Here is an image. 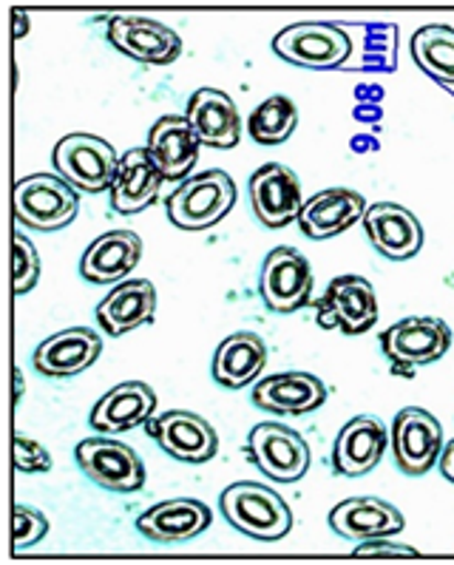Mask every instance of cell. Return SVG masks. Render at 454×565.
Masks as SVG:
<instances>
[{"instance_id":"1","label":"cell","mask_w":454,"mask_h":565,"mask_svg":"<svg viewBox=\"0 0 454 565\" xmlns=\"http://www.w3.org/2000/svg\"><path fill=\"white\" fill-rule=\"evenodd\" d=\"M219 512L236 532L264 543L281 540L293 529V514L284 498L270 486L250 483V480L227 486L219 498Z\"/></svg>"},{"instance_id":"2","label":"cell","mask_w":454,"mask_h":565,"mask_svg":"<svg viewBox=\"0 0 454 565\" xmlns=\"http://www.w3.org/2000/svg\"><path fill=\"white\" fill-rule=\"evenodd\" d=\"M236 205V182L227 171L214 168L187 177L165 202L167 220L182 231H205L225 220Z\"/></svg>"},{"instance_id":"3","label":"cell","mask_w":454,"mask_h":565,"mask_svg":"<svg viewBox=\"0 0 454 565\" xmlns=\"http://www.w3.org/2000/svg\"><path fill=\"white\" fill-rule=\"evenodd\" d=\"M52 166L57 177L83 193L111 191L120 157L102 137L94 134H68L52 151Z\"/></svg>"},{"instance_id":"4","label":"cell","mask_w":454,"mask_h":565,"mask_svg":"<svg viewBox=\"0 0 454 565\" xmlns=\"http://www.w3.org/2000/svg\"><path fill=\"white\" fill-rule=\"evenodd\" d=\"M77 188L57 173H32L14 185V216L34 231H61L77 216Z\"/></svg>"},{"instance_id":"5","label":"cell","mask_w":454,"mask_h":565,"mask_svg":"<svg viewBox=\"0 0 454 565\" xmlns=\"http://www.w3.org/2000/svg\"><path fill=\"white\" fill-rule=\"evenodd\" d=\"M74 460L91 483L117 494L140 492L145 486V466L137 449L111 438H86L74 449Z\"/></svg>"},{"instance_id":"6","label":"cell","mask_w":454,"mask_h":565,"mask_svg":"<svg viewBox=\"0 0 454 565\" xmlns=\"http://www.w3.org/2000/svg\"><path fill=\"white\" fill-rule=\"evenodd\" d=\"M273 52L281 61L301 68H335L347 63L353 54V41L335 23L307 21L281 29L273 38Z\"/></svg>"},{"instance_id":"7","label":"cell","mask_w":454,"mask_h":565,"mask_svg":"<svg viewBox=\"0 0 454 565\" xmlns=\"http://www.w3.org/2000/svg\"><path fill=\"white\" fill-rule=\"evenodd\" d=\"M313 285V267H310L304 253L290 245L268 253L264 267H261L259 287L270 313H295L301 307H307Z\"/></svg>"},{"instance_id":"8","label":"cell","mask_w":454,"mask_h":565,"mask_svg":"<svg viewBox=\"0 0 454 565\" xmlns=\"http://www.w3.org/2000/svg\"><path fill=\"white\" fill-rule=\"evenodd\" d=\"M389 444L403 475H426L443 452V426L421 406H409L394 415Z\"/></svg>"},{"instance_id":"9","label":"cell","mask_w":454,"mask_h":565,"mask_svg":"<svg viewBox=\"0 0 454 565\" xmlns=\"http://www.w3.org/2000/svg\"><path fill=\"white\" fill-rule=\"evenodd\" d=\"M106 38L126 57L145 66H167L182 54V38L165 23L140 14H117L108 21Z\"/></svg>"},{"instance_id":"10","label":"cell","mask_w":454,"mask_h":565,"mask_svg":"<svg viewBox=\"0 0 454 565\" xmlns=\"http://www.w3.org/2000/svg\"><path fill=\"white\" fill-rule=\"evenodd\" d=\"M248 452L259 466V472L275 483H295L310 469V446L295 429L275 420L250 429Z\"/></svg>"},{"instance_id":"11","label":"cell","mask_w":454,"mask_h":565,"mask_svg":"<svg viewBox=\"0 0 454 565\" xmlns=\"http://www.w3.org/2000/svg\"><path fill=\"white\" fill-rule=\"evenodd\" d=\"M378 321V299L364 276H338L329 281L327 294L318 305V324L324 330H340L361 335Z\"/></svg>"},{"instance_id":"12","label":"cell","mask_w":454,"mask_h":565,"mask_svg":"<svg viewBox=\"0 0 454 565\" xmlns=\"http://www.w3.org/2000/svg\"><path fill=\"white\" fill-rule=\"evenodd\" d=\"M381 347L389 361L398 366H423L443 359L452 347V330L443 319L414 316L392 324L381 335Z\"/></svg>"},{"instance_id":"13","label":"cell","mask_w":454,"mask_h":565,"mask_svg":"<svg viewBox=\"0 0 454 565\" xmlns=\"http://www.w3.org/2000/svg\"><path fill=\"white\" fill-rule=\"evenodd\" d=\"M148 435L160 444L162 452L182 463H207L219 449L216 429L202 415L171 409L160 418L148 420Z\"/></svg>"},{"instance_id":"14","label":"cell","mask_w":454,"mask_h":565,"mask_svg":"<svg viewBox=\"0 0 454 565\" xmlns=\"http://www.w3.org/2000/svg\"><path fill=\"white\" fill-rule=\"evenodd\" d=\"M250 205L264 227H284L299 220L301 207V182L295 171L279 162H268L253 171L248 182Z\"/></svg>"},{"instance_id":"15","label":"cell","mask_w":454,"mask_h":565,"mask_svg":"<svg viewBox=\"0 0 454 565\" xmlns=\"http://www.w3.org/2000/svg\"><path fill=\"white\" fill-rule=\"evenodd\" d=\"M102 339L88 327H68L48 335L32 355L34 370L46 379H72L100 359Z\"/></svg>"},{"instance_id":"16","label":"cell","mask_w":454,"mask_h":565,"mask_svg":"<svg viewBox=\"0 0 454 565\" xmlns=\"http://www.w3.org/2000/svg\"><path fill=\"white\" fill-rule=\"evenodd\" d=\"M364 231L375 250L389 262H407L423 245V227L409 207L394 202H378L364 213Z\"/></svg>"},{"instance_id":"17","label":"cell","mask_w":454,"mask_h":565,"mask_svg":"<svg viewBox=\"0 0 454 565\" xmlns=\"http://www.w3.org/2000/svg\"><path fill=\"white\" fill-rule=\"evenodd\" d=\"M389 435L383 420L375 415H358V418L347 420L340 426L338 438L333 446V466L338 475L347 478H361L369 475L375 466L381 463L383 452H387Z\"/></svg>"},{"instance_id":"18","label":"cell","mask_w":454,"mask_h":565,"mask_svg":"<svg viewBox=\"0 0 454 565\" xmlns=\"http://www.w3.org/2000/svg\"><path fill=\"white\" fill-rule=\"evenodd\" d=\"M185 120L205 148L230 151L239 146L241 117L236 103L219 88H199L191 94L185 108Z\"/></svg>"},{"instance_id":"19","label":"cell","mask_w":454,"mask_h":565,"mask_svg":"<svg viewBox=\"0 0 454 565\" xmlns=\"http://www.w3.org/2000/svg\"><path fill=\"white\" fill-rule=\"evenodd\" d=\"M145 148L160 168L162 180L185 182V177L194 171L196 160H199L202 142L185 117L165 114L151 126Z\"/></svg>"},{"instance_id":"20","label":"cell","mask_w":454,"mask_h":565,"mask_svg":"<svg viewBox=\"0 0 454 565\" xmlns=\"http://www.w3.org/2000/svg\"><path fill=\"white\" fill-rule=\"evenodd\" d=\"M250 401L264 413L307 415L324 406L327 386L313 373H275L253 386Z\"/></svg>"},{"instance_id":"21","label":"cell","mask_w":454,"mask_h":565,"mask_svg":"<svg viewBox=\"0 0 454 565\" xmlns=\"http://www.w3.org/2000/svg\"><path fill=\"white\" fill-rule=\"evenodd\" d=\"M364 213H367V205L361 193L349 188H327L304 202L299 213V227L307 239L324 242L349 231L355 222L364 220Z\"/></svg>"},{"instance_id":"22","label":"cell","mask_w":454,"mask_h":565,"mask_svg":"<svg viewBox=\"0 0 454 565\" xmlns=\"http://www.w3.org/2000/svg\"><path fill=\"white\" fill-rule=\"evenodd\" d=\"M154 409V390L142 384V381H126V384L114 386L111 393H106L94 404L88 424L102 435H120L128 433V429H137L140 424H148Z\"/></svg>"},{"instance_id":"23","label":"cell","mask_w":454,"mask_h":565,"mask_svg":"<svg viewBox=\"0 0 454 565\" xmlns=\"http://www.w3.org/2000/svg\"><path fill=\"white\" fill-rule=\"evenodd\" d=\"M142 239L134 231L102 233L86 247L80 259L83 279L91 285H120L140 265Z\"/></svg>"},{"instance_id":"24","label":"cell","mask_w":454,"mask_h":565,"mask_svg":"<svg viewBox=\"0 0 454 565\" xmlns=\"http://www.w3.org/2000/svg\"><path fill=\"white\" fill-rule=\"evenodd\" d=\"M329 529L338 537L358 540V543L378 537L389 540L392 534L403 532V514L381 498H349L329 512Z\"/></svg>"},{"instance_id":"25","label":"cell","mask_w":454,"mask_h":565,"mask_svg":"<svg viewBox=\"0 0 454 565\" xmlns=\"http://www.w3.org/2000/svg\"><path fill=\"white\" fill-rule=\"evenodd\" d=\"M162 173L148 148H131L120 157V171L111 185V207L122 216H134L160 200Z\"/></svg>"},{"instance_id":"26","label":"cell","mask_w":454,"mask_h":565,"mask_svg":"<svg viewBox=\"0 0 454 565\" xmlns=\"http://www.w3.org/2000/svg\"><path fill=\"white\" fill-rule=\"evenodd\" d=\"M210 520H214V514L202 500L176 498L151 505L137 520V529L154 543H182V540H194L205 534Z\"/></svg>"},{"instance_id":"27","label":"cell","mask_w":454,"mask_h":565,"mask_svg":"<svg viewBox=\"0 0 454 565\" xmlns=\"http://www.w3.org/2000/svg\"><path fill=\"white\" fill-rule=\"evenodd\" d=\"M156 313V290L148 279H126L97 307V321L108 335H126L151 324Z\"/></svg>"},{"instance_id":"28","label":"cell","mask_w":454,"mask_h":565,"mask_svg":"<svg viewBox=\"0 0 454 565\" xmlns=\"http://www.w3.org/2000/svg\"><path fill=\"white\" fill-rule=\"evenodd\" d=\"M264 364H268V344L256 333H234L216 347L210 373L225 390H245L250 381L259 379Z\"/></svg>"},{"instance_id":"29","label":"cell","mask_w":454,"mask_h":565,"mask_svg":"<svg viewBox=\"0 0 454 565\" xmlns=\"http://www.w3.org/2000/svg\"><path fill=\"white\" fill-rule=\"evenodd\" d=\"M414 63L437 83L454 86V29L423 26L412 34Z\"/></svg>"},{"instance_id":"30","label":"cell","mask_w":454,"mask_h":565,"mask_svg":"<svg viewBox=\"0 0 454 565\" xmlns=\"http://www.w3.org/2000/svg\"><path fill=\"white\" fill-rule=\"evenodd\" d=\"M299 126V108L284 94H273L250 114L248 131L259 146H281Z\"/></svg>"},{"instance_id":"31","label":"cell","mask_w":454,"mask_h":565,"mask_svg":"<svg viewBox=\"0 0 454 565\" xmlns=\"http://www.w3.org/2000/svg\"><path fill=\"white\" fill-rule=\"evenodd\" d=\"M12 259H14V294L23 296L37 285V279H41V259H37V250H34L32 242H29L21 231L14 233Z\"/></svg>"},{"instance_id":"32","label":"cell","mask_w":454,"mask_h":565,"mask_svg":"<svg viewBox=\"0 0 454 565\" xmlns=\"http://www.w3.org/2000/svg\"><path fill=\"white\" fill-rule=\"evenodd\" d=\"M46 534H48L46 514L37 512V509H29V505H18V509H14V537H12L14 552L32 548V545L41 543Z\"/></svg>"},{"instance_id":"33","label":"cell","mask_w":454,"mask_h":565,"mask_svg":"<svg viewBox=\"0 0 454 565\" xmlns=\"http://www.w3.org/2000/svg\"><path fill=\"white\" fill-rule=\"evenodd\" d=\"M14 466L26 475L48 472V469H52V455H48L37 440L18 435V438H14Z\"/></svg>"},{"instance_id":"34","label":"cell","mask_w":454,"mask_h":565,"mask_svg":"<svg viewBox=\"0 0 454 565\" xmlns=\"http://www.w3.org/2000/svg\"><path fill=\"white\" fill-rule=\"evenodd\" d=\"M387 537H378V540H367V543L355 545V557H369V554H414V548L409 545H392V543H383Z\"/></svg>"},{"instance_id":"35","label":"cell","mask_w":454,"mask_h":565,"mask_svg":"<svg viewBox=\"0 0 454 565\" xmlns=\"http://www.w3.org/2000/svg\"><path fill=\"white\" fill-rule=\"evenodd\" d=\"M441 472L443 478L452 480L454 483V440L443 444V452H441Z\"/></svg>"}]
</instances>
